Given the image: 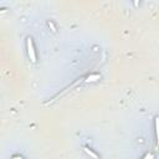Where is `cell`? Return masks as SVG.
I'll use <instances>...</instances> for the list:
<instances>
[{"label": "cell", "mask_w": 159, "mask_h": 159, "mask_svg": "<svg viewBox=\"0 0 159 159\" xmlns=\"http://www.w3.org/2000/svg\"><path fill=\"white\" fill-rule=\"evenodd\" d=\"M26 46H27V55L29 58L31 60V62H36V52H35V47H34V42L31 37L26 39Z\"/></svg>", "instance_id": "6da1fadb"}, {"label": "cell", "mask_w": 159, "mask_h": 159, "mask_svg": "<svg viewBox=\"0 0 159 159\" xmlns=\"http://www.w3.org/2000/svg\"><path fill=\"white\" fill-rule=\"evenodd\" d=\"M83 150H84V152H86V153H87L89 157H92L93 159H98V155H97V154H96V153H94L92 149H89L88 147H86V145H84V147H83Z\"/></svg>", "instance_id": "7a4b0ae2"}, {"label": "cell", "mask_w": 159, "mask_h": 159, "mask_svg": "<svg viewBox=\"0 0 159 159\" xmlns=\"http://www.w3.org/2000/svg\"><path fill=\"white\" fill-rule=\"evenodd\" d=\"M99 78H101V76L96 73V75H89L84 81H86V82H94V81H97V80H99Z\"/></svg>", "instance_id": "3957f363"}, {"label": "cell", "mask_w": 159, "mask_h": 159, "mask_svg": "<svg viewBox=\"0 0 159 159\" xmlns=\"http://www.w3.org/2000/svg\"><path fill=\"white\" fill-rule=\"evenodd\" d=\"M47 25H48V27H50L53 32H56V31H57V29H56V26L53 25V22H52V21H47Z\"/></svg>", "instance_id": "277c9868"}, {"label": "cell", "mask_w": 159, "mask_h": 159, "mask_svg": "<svg viewBox=\"0 0 159 159\" xmlns=\"http://www.w3.org/2000/svg\"><path fill=\"white\" fill-rule=\"evenodd\" d=\"M143 159H154V154H152V153H148V154H145V157H144Z\"/></svg>", "instance_id": "5b68a950"}, {"label": "cell", "mask_w": 159, "mask_h": 159, "mask_svg": "<svg viewBox=\"0 0 159 159\" xmlns=\"http://www.w3.org/2000/svg\"><path fill=\"white\" fill-rule=\"evenodd\" d=\"M12 159H22V158L19 157V155H15V157H12Z\"/></svg>", "instance_id": "8992f818"}]
</instances>
